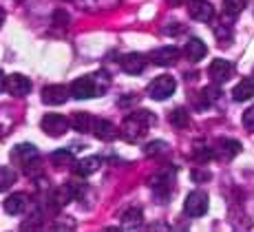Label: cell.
Masks as SVG:
<instances>
[{
    "instance_id": "1",
    "label": "cell",
    "mask_w": 254,
    "mask_h": 232,
    "mask_svg": "<svg viewBox=\"0 0 254 232\" xmlns=\"http://www.w3.org/2000/svg\"><path fill=\"white\" fill-rule=\"evenodd\" d=\"M155 124H157L155 113L146 111V108L133 111L130 115H126L124 124H122V137H124L126 142H137L148 133V128L155 126Z\"/></svg>"
},
{
    "instance_id": "2",
    "label": "cell",
    "mask_w": 254,
    "mask_h": 232,
    "mask_svg": "<svg viewBox=\"0 0 254 232\" xmlns=\"http://www.w3.org/2000/svg\"><path fill=\"white\" fill-rule=\"evenodd\" d=\"M11 159L18 166H22L27 172H31L33 166H38V161H40V153L33 144H18L11 151Z\"/></svg>"
},
{
    "instance_id": "3",
    "label": "cell",
    "mask_w": 254,
    "mask_h": 232,
    "mask_svg": "<svg viewBox=\"0 0 254 232\" xmlns=\"http://www.w3.org/2000/svg\"><path fill=\"white\" fill-rule=\"evenodd\" d=\"M175 91H177V80L170 76H159L148 84V95L153 97V100H159V102L166 100V97H170Z\"/></svg>"
},
{
    "instance_id": "4",
    "label": "cell",
    "mask_w": 254,
    "mask_h": 232,
    "mask_svg": "<svg viewBox=\"0 0 254 232\" xmlns=\"http://www.w3.org/2000/svg\"><path fill=\"white\" fill-rule=\"evenodd\" d=\"M208 195L203 190H192L184 201V212L188 217H203L208 212Z\"/></svg>"
},
{
    "instance_id": "5",
    "label": "cell",
    "mask_w": 254,
    "mask_h": 232,
    "mask_svg": "<svg viewBox=\"0 0 254 232\" xmlns=\"http://www.w3.org/2000/svg\"><path fill=\"white\" fill-rule=\"evenodd\" d=\"M40 126H42V131H45L47 135L60 137V135H64L66 128L71 126V120H66L64 115H60V113H47V115L42 117Z\"/></svg>"
},
{
    "instance_id": "6",
    "label": "cell",
    "mask_w": 254,
    "mask_h": 232,
    "mask_svg": "<svg viewBox=\"0 0 254 232\" xmlns=\"http://www.w3.org/2000/svg\"><path fill=\"white\" fill-rule=\"evenodd\" d=\"M173 172L175 170H162L150 179V188L155 190V195L159 197L162 201H166L170 195H173Z\"/></svg>"
},
{
    "instance_id": "7",
    "label": "cell",
    "mask_w": 254,
    "mask_h": 232,
    "mask_svg": "<svg viewBox=\"0 0 254 232\" xmlns=\"http://www.w3.org/2000/svg\"><path fill=\"white\" fill-rule=\"evenodd\" d=\"M4 91L13 97H24L27 93H31V80L20 76V73H13V76L4 77Z\"/></svg>"
},
{
    "instance_id": "8",
    "label": "cell",
    "mask_w": 254,
    "mask_h": 232,
    "mask_svg": "<svg viewBox=\"0 0 254 232\" xmlns=\"http://www.w3.org/2000/svg\"><path fill=\"white\" fill-rule=\"evenodd\" d=\"M95 93H97V86L91 76L77 77L71 84V95L75 97V100H89V97H95Z\"/></svg>"
},
{
    "instance_id": "9",
    "label": "cell",
    "mask_w": 254,
    "mask_h": 232,
    "mask_svg": "<svg viewBox=\"0 0 254 232\" xmlns=\"http://www.w3.org/2000/svg\"><path fill=\"white\" fill-rule=\"evenodd\" d=\"M232 71H234L232 64L228 60H221V58L212 60L210 62V67H208V73H210V77H212L214 84H223V82H228L230 80V76H232Z\"/></svg>"
},
{
    "instance_id": "10",
    "label": "cell",
    "mask_w": 254,
    "mask_h": 232,
    "mask_svg": "<svg viewBox=\"0 0 254 232\" xmlns=\"http://www.w3.org/2000/svg\"><path fill=\"white\" fill-rule=\"evenodd\" d=\"M188 13H190V18H194L199 22H210L214 18V7L208 0H190Z\"/></svg>"
},
{
    "instance_id": "11",
    "label": "cell",
    "mask_w": 254,
    "mask_h": 232,
    "mask_svg": "<svg viewBox=\"0 0 254 232\" xmlns=\"http://www.w3.org/2000/svg\"><path fill=\"white\" fill-rule=\"evenodd\" d=\"M69 93H71V88H66L62 84L45 86V91H42V102H45V104H51V106H60L66 102Z\"/></svg>"
},
{
    "instance_id": "12",
    "label": "cell",
    "mask_w": 254,
    "mask_h": 232,
    "mask_svg": "<svg viewBox=\"0 0 254 232\" xmlns=\"http://www.w3.org/2000/svg\"><path fill=\"white\" fill-rule=\"evenodd\" d=\"M93 133H95V137L97 140H102V142H113V140H117V135H120L122 131L109 120H95V124H93Z\"/></svg>"
},
{
    "instance_id": "13",
    "label": "cell",
    "mask_w": 254,
    "mask_h": 232,
    "mask_svg": "<svg viewBox=\"0 0 254 232\" xmlns=\"http://www.w3.org/2000/svg\"><path fill=\"white\" fill-rule=\"evenodd\" d=\"M122 69H124L128 76H137L146 69V58L141 53H126L122 58Z\"/></svg>"
},
{
    "instance_id": "14",
    "label": "cell",
    "mask_w": 254,
    "mask_h": 232,
    "mask_svg": "<svg viewBox=\"0 0 254 232\" xmlns=\"http://www.w3.org/2000/svg\"><path fill=\"white\" fill-rule=\"evenodd\" d=\"M239 153H241V144H239L237 140H219L217 146H214V155L221 157V159H232V157H237Z\"/></svg>"
},
{
    "instance_id": "15",
    "label": "cell",
    "mask_w": 254,
    "mask_h": 232,
    "mask_svg": "<svg viewBox=\"0 0 254 232\" xmlns=\"http://www.w3.org/2000/svg\"><path fill=\"white\" fill-rule=\"evenodd\" d=\"M27 208H29V197L24 192H16V195L7 197V201H4L7 215H22Z\"/></svg>"
},
{
    "instance_id": "16",
    "label": "cell",
    "mask_w": 254,
    "mask_h": 232,
    "mask_svg": "<svg viewBox=\"0 0 254 232\" xmlns=\"http://www.w3.org/2000/svg\"><path fill=\"white\" fill-rule=\"evenodd\" d=\"M179 60V49L177 47H162L157 51H153V62L159 67H170Z\"/></svg>"
},
{
    "instance_id": "17",
    "label": "cell",
    "mask_w": 254,
    "mask_h": 232,
    "mask_svg": "<svg viewBox=\"0 0 254 232\" xmlns=\"http://www.w3.org/2000/svg\"><path fill=\"white\" fill-rule=\"evenodd\" d=\"M184 53H186V58H188L190 62H199L201 58H206L208 47H206V44H203L201 40H199V38H190V40L186 42Z\"/></svg>"
},
{
    "instance_id": "18",
    "label": "cell",
    "mask_w": 254,
    "mask_h": 232,
    "mask_svg": "<svg viewBox=\"0 0 254 232\" xmlns=\"http://www.w3.org/2000/svg\"><path fill=\"white\" fill-rule=\"evenodd\" d=\"M141 219H144V212H141V208H128L122 212L120 217V224L124 230H135L141 226Z\"/></svg>"
},
{
    "instance_id": "19",
    "label": "cell",
    "mask_w": 254,
    "mask_h": 232,
    "mask_svg": "<svg viewBox=\"0 0 254 232\" xmlns=\"http://www.w3.org/2000/svg\"><path fill=\"white\" fill-rule=\"evenodd\" d=\"M100 164H102L100 157H86V159H80L73 164V172H75L77 177H89L100 168Z\"/></svg>"
},
{
    "instance_id": "20",
    "label": "cell",
    "mask_w": 254,
    "mask_h": 232,
    "mask_svg": "<svg viewBox=\"0 0 254 232\" xmlns=\"http://www.w3.org/2000/svg\"><path fill=\"white\" fill-rule=\"evenodd\" d=\"M252 95H254V80L252 77H246V80H241L237 86L232 88L234 102H246V100H250Z\"/></svg>"
},
{
    "instance_id": "21",
    "label": "cell",
    "mask_w": 254,
    "mask_h": 232,
    "mask_svg": "<svg viewBox=\"0 0 254 232\" xmlns=\"http://www.w3.org/2000/svg\"><path fill=\"white\" fill-rule=\"evenodd\" d=\"M93 124H95V117H93L91 113L77 111L75 115L71 117V126L75 128L77 133H89V131H93Z\"/></svg>"
},
{
    "instance_id": "22",
    "label": "cell",
    "mask_w": 254,
    "mask_h": 232,
    "mask_svg": "<svg viewBox=\"0 0 254 232\" xmlns=\"http://www.w3.org/2000/svg\"><path fill=\"white\" fill-rule=\"evenodd\" d=\"M18 181V172L9 166H0V192L9 190Z\"/></svg>"
},
{
    "instance_id": "23",
    "label": "cell",
    "mask_w": 254,
    "mask_h": 232,
    "mask_svg": "<svg viewBox=\"0 0 254 232\" xmlns=\"http://www.w3.org/2000/svg\"><path fill=\"white\" fill-rule=\"evenodd\" d=\"M51 161L56 166H71L75 164V159H73V151H69V148H60V151H53L51 153Z\"/></svg>"
},
{
    "instance_id": "24",
    "label": "cell",
    "mask_w": 254,
    "mask_h": 232,
    "mask_svg": "<svg viewBox=\"0 0 254 232\" xmlns=\"http://www.w3.org/2000/svg\"><path fill=\"white\" fill-rule=\"evenodd\" d=\"M170 124L177 126V128H186L190 124V115L186 108H175L173 113H170Z\"/></svg>"
},
{
    "instance_id": "25",
    "label": "cell",
    "mask_w": 254,
    "mask_h": 232,
    "mask_svg": "<svg viewBox=\"0 0 254 232\" xmlns=\"http://www.w3.org/2000/svg\"><path fill=\"white\" fill-rule=\"evenodd\" d=\"M246 4H248V0H223V11L234 18L246 9Z\"/></svg>"
},
{
    "instance_id": "26",
    "label": "cell",
    "mask_w": 254,
    "mask_h": 232,
    "mask_svg": "<svg viewBox=\"0 0 254 232\" xmlns=\"http://www.w3.org/2000/svg\"><path fill=\"white\" fill-rule=\"evenodd\" d=\"M214 157V148H206V146H197L194 148V159L197 161H208Z\"/></svg>"
},
{
    "instance_id": "27",
    "label": "cell",
    "mask_w": 254,
    "mask_h": 232,
    "mask_svg": "<svg viewBox=\"0 0 254 232\" xmlns=\"http://www.w3.org/2000/svg\"><path fill=\"white\" fill-rule=\"evenodd\" d=\"M53 24H56V27H66V24H69V13H66L64 9H56V11H53Z\"/></svg>"
},
{
    "instance_id": "28",
    "label": "cell",
    "mask_w": 254,
    "mask_h": 232,
    "mask_svg": "<svg viewBox=\"0 0 254 232\" xmlns=\"http://www.w3.org/2000/svg\"><path fill=\"white\" fill-rule=\"evenodd\" d=\"M164 148H166V142H150V144L144 148V153H146L148 157H153V155H159Z\"/></svg>"
},
{
    "instance_id": "29",
    "label": "cell",
    "mask_w": 254,
    "mask_h": 232,
    "mask_svg": "<svg viewBox=\"0 0 254 232\" xmlns=\"http://www.w3.org/2000/svg\"><path fill=\"white\" fill-rule=\"evenodd\" d=\"M243 126H246L248 131H254V106H250L243 113Z\"/></svg>"
},
{
    "instance_id": "30",
    "label": "cell",
    "mask_w": 254,
    "mask_h": 232,
    "mask_svg": "<svg viewBox=\"0 0 254 232\" xmlns=\"http://www.w3.org/2000/svg\"><path fill=\"white\" fill-rule=\"evenodd\" d=\"M192 179L194 181H208L210 179V172H201V170H192Z\"/></svg>"
},
{
    "instance_id": "31",
    "label": "cell",
    "mask_w": 254,
    "mask_h": 232,
    "mask_svg": "<svg viewBox=\"0 0 254 232\" xmlns=\"http://www.w3.org/2000/svg\"><path fill=\"white\" fill-rule=\"evenodd\" d=\"M182 27H166V33H179Z\"/></svg>"
},
{
    "instance_id": "32",
    "label": "cell",
    "mask_w": 254,
    "mask_h": 232,
    "mask_svg": "<svg viewBox=\"0 0 254 232\" xmlns=\"http://www.w3.org/2000/svg\"><path fill=\"white\" fill-rule=\"evenodd\" d=\"M2 22H4V9H0V27H2Z\"/></svg>"
},
{
    "instance_id": "33",
    "label": "cell",
    "mask_w": 254,
    "mask_h": 232,
    "mask_svg": "<svg viewBox=\"0 0 254 232\" xmlns=\"http://www.w3.org/2000/svg\"><path fill=\"white\" fill-rule=\"evenodd\" d=\"M4 88V80H2V73H0V91Z\"/></svg>"
}]
</instances>
